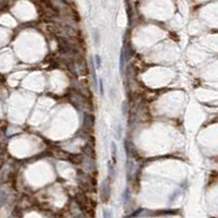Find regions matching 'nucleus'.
Segmentation results:
<instances>
[{
  "mask_svg": "<svg viewBox=\"0 0 218 218\" xmlns=\"http://www.w3.org/2000/svg\"><path fill=\"white\" fill-rule=\"evenodd\" d=\"M103 217L104 218H111V217H113V215H111V212L105 209V211L103 212Z\"/></svg>",
  "mask_w": 218,
  "mask_h": 218,
  "instance_id": "4",
  "label": "nucleus"
},
{
  "mask_svg": "<svg viewBox=\"0 0 218 218\" xmlns=\"http://www.w3.org/2000/svg\"><path fill=\"white\" fill-rule=\"evenodd\" d=\"M121 132H122V128H121L120 125H118V134H119V136H120Z\"/></svg>",
  "mask_w": 218,
  "mask_h": 218,
  "instance_id": "6",
  "label": "nucleus"
},
{
  "mask_svg": "<svg viewBox=\"0 0 218 218\" xmlns=\"http://www.w3.org/2000/svg\"><path fill=\"white\" fill-rule=\"evenodd\" d=\"M100 193H102L100 194L102 195V201L103 202H107L109 196H110V182H109V180H106L103 182Z\"/></svg>",
  "mask_w": 218,
  "mask_h": 218,
  "instance_id": "1",
  "label": "nucleus"
},
{
  "mask_svg": "<svg viewBox=\"0 0 218 218\" xmlns=\"http://www.w3.org/2000/svg\"><path fill=\"white\" fill-rule=\"evenodd\" d=\"M111 157L113 159V163H116V158H117V145L115 142H111Z\"/></svg>",
  "mask_w": 218,
  "mask_h": 218,
  "instance_id": "2",
  "label": "nucleus"
},
{
  "mask_svg": "<svg viewBox=\"0 0 218 218\" xmlns=\"http://www.w3.org/2000/svg\"><path fill=\"white\" fill-rule=\"evenodd\" d=\"M95 58H96V60H97V63H96V65H97V68H99V67H100V58H99V56L96 55Z\"/></svg>",
  "mask_w": 218,
  "mask_h": 218,
  "instance_id": "5",
  "label": "nucleus"
},
{
  "mask_svg": "<svg viewBox=\"0 0 218 218\" xmlns=\"http://www.w3.org/2000/svg\"><path fill=\"white\" fill-rule=\"evenodd\" d=\"M94 40H95V43L99 44V33H98V30H95L94 31Z\"/></svg>",
  "mask_w": 218,
  "mask_h": 218,
  "instance_id": "3",
  "label": "nucleus"
}]
</instances>
